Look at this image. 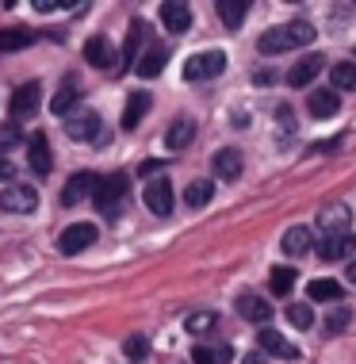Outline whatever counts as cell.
Listing matches in <instances>:
<instances>
[{
    "instance_id": "1",
    "label": "cell",
    "mask_w": 356,
    "mask_h": 364,
    "mask_svg": "<svg viewBox=\"0 0 356 364\" xmlns=\"http://www.w3.org/2000/svg\"><path fill=\"white\" fill-rule=\"evenodd\" d=\"M314 43V23H306V19H291V23H280L272 27V31H264L257 38V50L261 54H284V50H303V46Z\"/></svg>"
},
{
    "instance_id": "2",
    "label": "cell",
    "mask_w": 356,
    "mask_h": 364,
    "mask_svg": "<svg viewBox=\"0 0 356 364\" xmlns=\"http://www.w3.org/2000/svg\"><path fill=\"white\" fill-rule=\"evenodd\" d=\"M126 192H131V176H126V173H107V176L96 181L92 200H96V208H100L104 215H115Z\"/></svg>"
},
{
    "instance_id": "3",
    "label": "cell",
    "mask_w": 356,
    "mask_h": 364,
    "mask_svg": "<svg viewBox=\"0 0 356 364\" xmlns=\"http://www.w3.org/2000/svg\"><path fill=\"white\" fill-rule=\"evenodd\" d=\"M65 134L73 142H107V131H104V123H100V115L96 112H73V115H65Z\"/></svg>"
},
{
    "instance_id": "4",
    "label": "cell",
    "mask_w": 356,
    "mask_h": 364,
    "mask_svg": "<svg viewBox=\"0 0 356 364\" xmlns=\"http://www.w3.org/2000/svg\"><path fill=\"white\" fill-rule=\"evenodd\" d=\"M226 70V54L222 50H203V54H192L184 62V81H211Z\"/></svg>"
},
{
    "instance_id": "5",
    "label": "cell",
    "mask_w": 356,
    "mask_h": 364,
    "mask_svg": "<svg viewBox=\"0 0 356 364\" xmlns=\"http://www.w3.org/2000/svg\"><path fill=\"white\" fill-rule=\"evenodd\" d=\"M96 226L92 223H73V226H65L62 230V238H58V250L65 253V257H77V253H85L88 245L96 242Z\"/></svg>"
},
{
    "instance_id": "6",
    "label": "cell",
    "mask_w": 356,
    "mask_h": 364,
    "mask_svg": "<svg viewBox=\"0 0 356 364\" xmlns=\"http://www.w3.org/2000/svg\"><path fill=\"white\" fill-rule=\"evenodd\" d=\"M0 208L12 211V215H31L38 208V192L31 184H8V188L0 192Z\"/></svg>"
},
{
    "instance_id": "7",
    "label": "cell",
    "mask_w": 356,
    "mask_h": 364,
    "mask_svg": "<svg viewBox=\"0 0 356 364\" xmlns=\"http://www.w3.org/2000/svg\"><path fill=\"white\" fill-rule=\"evenodd\" d=\"M38 100H43V85L38 81H23L12 92V119H31V115L38 112Z\"/></svg>"
},
{
    "instance_id": "8",
    "label": "cell",
    "mask_w": 356,
    "mask_h": 364,
    "mask_svg": "<svg viewBox=\"0 0 356 364\" xmlns=\"http://www.w3.org/2000/svg\"><path fill=\"white\" fill-rule=\"evenodd\" d=\"M356 253V234L352 230H341V234H322L318 242V257L330 264V261H341V257H352Z\"/></svg>"
},
{
    "instance_id": "9",
    "label": "cell",
    "mask_w": 356,
    "mask_h": 364,
    "mask_svg": "<svg viewBox=\"0 0 356 364\" xmlns=\"http://www.w3.org/2000/svg\"><path fill=\"white\" fill-rule=\"evenodd\" d=\"M142 200H146V208H150L153 215H173V184H169V176H157V181L146 184V192H142Z\"/></svg>"
},
{
    "instance_id": "10",
    "label": "cell",
    "mask_w": 356,
    "mask_h": 364,
    "mask_svg": "<svg viewBox=\"0 0 356 364\" xmlns=\"http://www.w3.org/2000/svg\"><path fill=\"white\" fill-rule=\"evenodd\" d=\"M96 181H100L96 173H73V176L65 181V188H62V203H65V208H77V203H85L88 196H92Z\"/></svg>"
},
{
    "instance_id": "11",
    "label": "cell",
    "mask_w": 356,
    "mask_h": 364,
    "mask_svg": "<svg viewBox=\"0 0 356 364\" xmlns=\"http://www.w3.org/2000/svg\"><path fill=\"white\" fill-rule=\"evenodd\" d=\"M234 307H237V314H242V318L261 322V326L272 318V303L264 299V295H253V291H242V295H237V303H234Z\"/></svg>"
},
{
    "instance_id": "12",
    "label": "cell",
    "mask_w": 356,
    "mask_h": 364,
    "mask_svg": "<svg viewBox=\"0 0 356 364\" xmlns=\"http://www.w3.org/2000/svg\"><path fill=\"white\" fill-rule=\"evenodd\" d=\"M322 70H325V58L322 54H306V58H299V62L288 70V85L291 88H303V85H311Z\"/></svg>"
},
{
    "instance_id": "13",
    "label": "cell",
    "mask_w": 356,
    "mask_h": 364,
    "mask_svg": "<svg viewBox=\"0 0 356 364\" xmlns=\"http://www.w3.org/2000/svg\"><path fill=\"white\" fill-rule=\"evenodd\" d=\"M257 346H261L264 353H272V357H280V360H295V357H299V349H295L280 330H269V326L257 333Z\"/></svg>"
},
{
    "instance_id": "14",
    "label": "cell",
    "mask_w": 356,
    "mask_h": 364,
    "mask_svg": "<svg viewBox=\"0 0 356 364\" xmlns=\"http://www.w3.org/2000/svg\"><path fill=\"white\" fill-rule=\"evenodd\" d=\"M306 112H311L314 119H330V115L341 112V96L333 92V88H314L311 100H306Z\"/></svg>"
},
{
    "instance_id": "15",
    "label": "cell",
    "mask_w": 356,
    "mask_h": 364,
    "mask_svg": "<svg viewBox=\"0 0 356 364\" xmlns=\"http://www.w3.org/2000/svg\"><path fill=\"white\" fill-rule=\"evenodd\" d=\"M85 62L96 65V70H112V65H115V46L107 43L104 35H92L85 43Z\"/></svg>"
},
{
    "instance_id": "16",
    "label": "cell",
    "mask_w": 356,
    "mask_h": 364,
    "mask_svg": "<svg viewBox=\"0 0 356 364\" xmlns=\"http://www.w3.org/2000/svg\"><path fill=\"white\" fill-rule=\"evenodd\" d=\"M161 23H165V31L184 35L192 27V8L180 4V0H169V4H161Z\"/></svg>"
},
{
    "instance_id": "17",
    "label": "cell",
    "mask_w": 356,
    "mask_h": 364,
    "mask_svg": "<svg viewBox=\"0 0 356 364\" xmlns=\"http://www.w3.org/2000/svg\"><path fill=\"white\" fill-rule=\"evenodd\" d=\"M27 161H31V169L35 173H50V165H54V154H50V142H46V134H31L27 139Z\"/></svg>"
},
{
    "instance_id": "18",
    "label": "cell",
    "mask_w": 356,
    "mask_h": 364,
    "mask_svg": "<svg viewBox=\"0 0 356 364\" xmlns=\"http://www.w3.org/2000/svg\"><path fill=\"white\" fill-rule=\"evenodd\" d=\"M242 165L245 161H242V154H237L234 146H226V150H219L211 157V169L219 173L222 181H237V176H242Z\"/></svg>"
},
{
    "instance_id": "19",
    "label": "cell",
    "mask_w": 356,
    "mask_h": 364,
    "mask_svg": "<svg viewBox=\"0 0 356 364\" xmlns=\"http://www.w3.org/2000/svg\"><path fill=\"white\" fill-rule=\"evenodd\" d=\"M165 142H169V150H184L188 142H195V119H192V115L173 119V127L165 131Z\"/></svg>"
},
{
    "instance_id": "20",
    "label": "cell",
    "mask_w": 356,
    "mask_h": 364,
    "mask_svg": "<svg viewBox=\"0 0 356 364\" xmlns=\"http://www.w3.org/2000/svg\"><path fill=\"white\" fill-rule=\"evenodd\" d=\"M284 253H288V257H303V253H311L314 250V234L306 230V226H291L288 234H284Z\"/></svg>"
},
{
    "instance_id": "21",
    "label": "cell",
    "mask_w": 356,
    "mask_h": 364,
    "mask_svg": "<svg viewBox=\"0 0 356 364\" xmlns=\"http://www.w3.org/2000/svg\"><path fill=\"white\" fill-rule=\"evenodd\" d=\"M150 104H153V96H150V92H134L131 100H126V112H123V131H134V127L146 119Z\"/></svg>"
},
{
    "instance_id": "22",
    "label": "cell",
    "mask_w": 356,
    "mask_h": 364,
    "mask_svg": "<svg viewBox=\"0 0 356 364\" xmlns=\"http://www.w3.org/2000/svg\"><path fill=\"white\" fill-rule=\"evenodd\" d=\"M165 62H169V50H165V46H150V50L134 62V70H138V77H157L165 70Z\"/></svg>"
},
{
    "instance_id": "23",
    "label": "cell",
    "mask_w": 356,
    "mask_h": 364,
    "mask_svg": "<svg viewBox=\"0 0 356 364\" xmlns=\"http://www.w3.org/2000/svg\"><path fill=\"white\" fill-rule=\"evenodd\" d=\"M306 295H311L314 303H341V284L338 280H311L306 284Z\"/></svg>"
},
{
    "instance_id": "24",
    "label": "cell",
    "mask_w": 356,
    "mask_h": 364,
    "mask_svg": "<svg viewBox=\"0 0 356 364\" xmlns=\"http://www.w3.org/2000/svg\"><path fill=\"white\" fill-rule=\"evenodd\" d=\"M318 226L325 234H341V230H349V208L345 203H338V208H325L318 215Z\"/></svg>"
},
{
    "instance_id": "25",
    "label": "cell",
    "mask_w": 356,
    "mask_h": 364,
    "mask_svg": "<svg viewBox=\"0 0 356 364\" xmlns=\"http://www.w3.org/2000/svg\"><path fill=\"white\" fill-rule=\"evenodd\" d=\"M219 16L230 31H237V27L245 23V16H249V4H245V0H219Z\"/></svg>"
},
{
    "instance_id": "26",
    "label": "cell",
    "mask_w": 356,
    "mask_h": 364,
    "mask_svg": "<svg viewBox=\"0 0 356 364\" xmlns=\"http://www.w3.org/2000/svg\"><path fill=\"white\" fill-rule=\"evenodd\" d=\"M35 38L38 35L27 31V27H8V31H0V50H27Z\"/></svg>"
},
{
    "instance_id": "27",
    "label": "cell",
    "mask_w": 356,
    "mask_h": 364,
    "mask_svg": "<svg viewBox=\"0 0 356 364\" xmlns=\"http://www.w3.org/2000/svg\"><path fill=\"white\" fill-rule=\"evenodd\" d=\"M77 100H81V88H77V85H73V77H69V81L62 85V92H58L54 100H50V112L65 119V115H69V107H73Z\"/></svg>"
},
{
    "instance_id": "28",
    "label": "cell",
    "mask_w": 356,
    "mask_h": 364,
    "mask_svg": "<svg viewBox=\"0 0 356 364\" xmlns=\"http://www.w3.org/2000/svg\"><path fill=\"white\" fill-rule=\"evenodd\" d=\"M211 196H215V184L211 181H192L184 188V203H188V208H207V203H211Z\"/></svg>"
},
{
    "instance_id": "29",
    "label": "cell",
    "mask_w": 356,
    "mask_h": 364,
    "mask_svg": "<svg viewBox=\"0 0 356 364\" xmlns=\"http://www.w3.org/2000/svg\"><path fill=\"white\" fill-rule=\"evenodd\" d=\"M146 43V23L142 19H134L131 23V31H126V46H123V65H134V58H138V46Z\"/></svg>"
},
{
    "instance_id": "30",
    "label": "cell",
    "mask_w": 356,
    "mask_h": 364,
    "mask_svg": "<svg viewBox=\"0 0 356 364\" xmlns=\"http://www.w3.org/2000/svg\"><path fill=\"white\" fill-rule=\"evenodd\" d=\"M333 92H356V62L333 65Z\"/></svg>"
},
{
    "instance_id": "31",
    "label": "cell",
    "mask_w": 356,
    "mask_h": 364,
    "mask_svg": "<svg viewBox=\"0 0 356 364\" xmlns=\"http://www.w3.org/2000/svg\"><path fill=\"white\" fill-rule=\"evenodd\" d=\"M269 288H272V295H288L295 288V269L291 264H276L272 277H269Z\"/></svg>"
},
{
    "instance_id": "32",
    "label": "cell",
    "mask_w": 356,
    "mask_h": 364,
    "mask_svg": "<svg viewBox=\"0 0 356 364\" xmlns=\"http://www.w3.org/2000/svg\"><path fill=\"white\" fill-rule=\"evenodd\" d=\"M188 333H211L215 326H219V314H211V311H200V314H188Z\"/></svg>"
},
{
    "instance_id": "33",
    "label": "cell",
    "mask_w": 356,
    "mask_h": 364,
    "mask_svg": "<svg viewBox=\"0 0 356 364\" xmlns=\"http://www.w3.org/2000/svg\"><path fill=\"white\" fill-rule=\"evenodd\" d=\"M288 322H291V326H299V330H311L314 326L311 303H291V307H288Z\"/></svg>"
},
{
    "instance_id": "34",
    "label": "cell",
    "mask_w": 356,
    "mask_h": 364,
    "mask_svg": "<svg viewBox=\"0 0 356 364\" xmlns=\"http://www.w3.org/2000/svg\"><path fill=\"white\" fill-rule=\"evenodd\" d=\"M192 360L195 364H230V349H207V346H200V349H195L192 353Z\"/></svg>"
},
{
    "instance_id": "35",
    "label": "cell",
    "mask_w": 356,
    "mask_h": 364,
    "mask_svg": "<svg viewBox=\"0 0 356 364\" xmlns=\"http://www.w3.org/2000/svg\"><path fill=\"white\" fill-rule=\"evenodd\" d=\"M349 318H352L349 307H333L330 314H325V330H330V333H341L345 326H349Z\"/></svg>"
},
{
    "instance_id": "36",
    "label": "cell",
    "mask_w": 356,
    "mask_h": 364,
    "mask_svg": "<svg viewBox=\"0 0 356 364\" xmlns=\"http://www.w3.org/2000/svg\"><path fill=\"white\" fill-rule=\"evenodd\" d=\"M123 353H126L131 360H146V353H150V341H146L142 333H134V338L123 341Z\"/></svg>"
},
{
    "instance_id": "37",
    "label": "cell",
    "mask_w": 356,
    "mask_h": 364,
    "mask_svg": "<svg viewBox=\"0 0 356 364\" xmlns=\"http://www.w3.org/2000/svg\"><path fill=\"white\" fill-rule=\"evenodd\" d=\"M12 161H8V157H0V184H4V181H12Z\"/></svg>"
},
{
    "instance_id": "38",
    "label": "cell",
    "mask_w": 356,
    "mask_h": 364,
    "mask_svg": "<svg viewBox=\"0 0 356 364\" xmlns=\"http://www.w3.org/2000/svg\"><path fill=\"white\" fill-rule=\"evenodd\" d=\"M242 364H264V357H245Z\"/></svg>"
},
{
    "instance_id": "39",
    "label": "cell",
    "mask_w": 356,
    "mask_h": 364,
    "mask_svg": "<svg viewBox=\"0 0 356 364\" xmlns=\"http://www.w3.org/2000/svg\"><path fill=\"white\" fill-rule=\"evenodd\" d=\"M349 280H352V284H356V261H352V264H349Z\"/></svg>"
}]
</instances>
